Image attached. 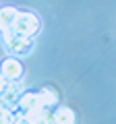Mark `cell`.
Here are the masks:
<instances>
[{
	"label": "cell",
	"instance_id": "6da1fadb",
	"mask_svg": "<svg viewBox=\"0 0 116 124\" xmlns=\"http://www.w3.org/2000/svg\"><path fill=\"white\" fill-rule=\"evenodd\" d=\"M10 31L15 35H21L31 39L40 31V19H37L35 13H29V10H17V17H15L13 25H10Z\"/></svg>",
	"mask_w": 116,
	"mask_h": 124
},
{
	"label": "cell",
	"instance_id": "7a4b0ae2",
	"mask_svg": "<svg viewBox=\"0 0 116 124\" xmlns=\"http://www.w3.org/2000/svg\"><path fill=\"white\" fill-rule=\"evenodd\" d=\"M2 37H4V46L8 48V52H13V54H29L31 52V39L15 35L13 31H4Z\"/></svg>",
	"mask_w": 116,
	"mask_h": 124
},
{
	"label": "cell",
	"instance_id": "3957f363",
	"mask_svg": "<svg viewBox=\"0 0 116 124\" xmlns=\"http://www.w3.org/2000/svg\"><path fill=\"white\" fill-rule=\"evenodd\" d=\"M21 95H23V83H21V79L8 81V83H6V89L0 93L2 106H8V108L17 106V101H19V97H21Z\"/></svg>",
	"mask_w": 116,
	"mask_h": 124
},
{
	"label": "cell",
	"instance_id": "277c9868",
	"mask_svg": "<svg viewBox=\"0 0 116 124\" xmlns=\"http://www.w3.org/2000/svg\"><path fill=\"white\" fill-rule=\"evenodd\" d=\"M0 75L4 77L6 81H17V79H21V75H23V64L17 58H6V60L2 62Z\"/></svg>",
	"mask_w": 116,
	"mask_h": 124
},
{
	"label": "cell",
	"instance_id": "5b68a950",
	"mask_svg": "<svg viewBox=\"0 0 116 124\" xmlns=\"http://www.w3.org/2000/svg\"><path fill=\"white\" fill-rule=\"evenodd\" d=\"M17 106L21 108L23 112L25 110H41V101H40L37 91H23V95L19 97Z\"/></svg>",
	"mask_w": 116,
	"mask_h": 124
},
{
	"label": "cell",
	"instance_id": "8992f818",
	"mask_svg": "<svg viewBox=\"0 0 116 124\" xmlns=\"http://www.w3.org/2000/svg\"><path fill=\"white\" fill-rule=\"evenodd\" d=\"M15 17H17V8L15 6H4L0 8V31H10V25H13Z\"/></svg>",
	"mask_w": 116,
	"mask_h": 124
},
{
	"label": "cell",
	"instance_id": "52a82bcc",
	"mask_svg": "<svg viewBox=\"0 0 116 124\" xmlns=\"http://www.w3.org/2000/svg\"><path fill=\"white\" fill-rule=\"evenodd\" d=\"M37 95H40L41 108H50V110H52V108L58 103V93L54 91L52 87H44L41 91H37Z\"/></svg>",
	"mask_w": 116,
	"mask_h": 124
},
{
	"label": "cell",
	"instance_id": "ba28073f",
	"mask_svg": "<svg viewBox=\"0 0 116 124\" xmlns=\"http://www.w3.org/2000/svg\"><path fill=\"white\" fill-rule=\"evenodd\" d=\"M54 124H75V112L71 108H58L54 112Z\"/></svg>",
	"mask_w": 116,
	"mask_h": 124
},
{
	"label": "cell",
	"instance_id": "9c48e42d",
	"mask_svg": "<svg viewBox=\"0 0 116 124\" xmlns=\"http://www.w3.org/2000/svg\"><path fill=\"white\" fill-rule=\"evenodd\" d=\"M35 124H54V112L50 108H44L40 112V118H37Z\"/></svg>",
	"mask_w": 116,
	"mask_h": 124
},
{
	"label": "cell",
	"instance_id": "30bf717a",
	"mask_svg": "<svg viewBox=\"0 0 116 124\" xmlns=\"http://www.w3.org/2000/svg\"><path fill=\"white\" fill-rule=\"evenodd\" d=\"M0 124H13V110L0 103Z\"/></svg>",
	"mask_w": 116,
	"mask_h": 124
},
{
	"label": "cell",
	"instance_id": "8fae6325",
	"mask_svg": "<svg viewBox=\"0 0 116 124\" xmlns=\"http://www.w3.org/2000/svg\"><path fill=\"white\" fill-rule=\"evenodd\" d=\"M6 83H8V81H6L4 77L0 75V93H2V91H4V89H6Z\"/></svg>",
	"mask_w": 116,
	"mask_h": 124
}]
</instances>
